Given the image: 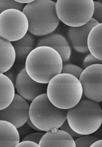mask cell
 <instances>
[{
	"label": "cell",
	"mask_w": 102,
	"mask_h": 147,
	"mask_svg": "<svg viewBox=\"0 0 102 147\" xmlns=\"http://www.w3.org/2000/svg\"><path fill=\"white\" fill-rule=\"evenodd\" d=\"M95 64H102V61L93 56L91 53H88L83 61V67L84 69Z\"/></svg>",
	"instance_id": "cell-23"
},
{
	"label": "cell",
	"mask_w": 102,
	"mask_h": 147,
	"mask_svg": "<svg viewBox=\"0 0 102 147\" xmlns=\"http://www.w3.org/2000/svg\"><path fill=\"white\" fill-rule=\"evenodd\" d=\"M84 69L77 65L70 63L63 65L61 73L67 74L79 80Z\"/></svg>",
	"instance_id": "cell-19"
},
{
	"label": "cell",
	"mask_w": 102,
	"mask_h": 147,
	"mask_svg": "<svg viewBox=\"0 0 102 147\" xmlns=\"http://www.w3.org/2000/svg\"><path fill=\"white\" fill-rule=\"evenodd\" d=\"M46 94L49 100L56 107L68 109L81 100L83 94L79 80L67 74L60 73L48 84Z\"/></svg>",
	"instance_id": "cell-2"
},
{
	"label": "cell",
	"mask_w": 102,
	"mask_h": 147,
	"mask_svg": "<svg viewBox=\"0 0 102 147\" xmlns=\"http://www.w3.org/2000/svg\"><path fill=\"white\" fill-rule=\"evenodd\" d=\"M18 3L24 4H28L33 1H15Z\"/></svg>",
	"instance_id": "cell-30"
},
{
	"label": "cell",
	"mask_w": 102,
	"mask_h": 147,
	"mask_svg": "<svg viewBox=\"0 0 102 147\" xmlns=\"http://www.w3.org/2000/svg\"><path fill=\"white\" fill-rule=\"evenodd\" d=\"M16 59L15 51L11 42L0 37V73L3 74L11 69Z\"/></svg>",
	"instance_id": "cell-15"
},
{
	"label": "cell",
	"mask_w": 102,
	"mask_h": 147,
	"mask_svg": "<svg viewBox=\"0 0 102 147\" xmlns=\"http://www.w3.org/2000/svg\"><path fill=\"white\" fill-rule=\"evenodd\" d=\"M45 134L36 132L30 134L25 137L23 141H30L39 144L40 142Z\"/></svg>",
	"instance_id": "cell-24"
},
{
	"label": "cell",
	"mask_w": 102,
	"mask_h": 147,
	"mask_svg": "<svg viewBox=\"0 0 102 147\" xmlns=\"http://www.w3.org/2000/svg\"><path fill=\"white\" fill-rule=\"evenodd\" d=\"M35 42L34 36L29 32L20 40L11 42L14 48L16 58L20 60L26 59L34 49Z\"/></svg>",
	"instance_id": "cell-16"
},
{
	"label": "cell",
	"mask_w": 102,
	"mask_h": 147,
	"mask_svg": "<svg viewBox=\"0 0 102 147\" xmlns=\"http://www.w3.org/2000/svg\"><path fill=\"white\" fill-rule=\"evenodd\" d=\"M29 106L26 100L15 94L9 105L0 110V120L10 122L17 129L26 123L29 118Z\"/></svg>",
	"instance_id": "cell-9"
},
{
	"label": "cell",
	"mask_w": 102,
	"mask_h": 147,
	"mask_svg": "<svg viewBox=\"0 0 102 147\" xmlns=\"http://www.w3.org/2000/svg\"><path fill=\"white\" fill-rule=\"evenodd\" d=\"M47 84L33 80L24 68L19 73L15 87L20 96L25 100L32 102L38 96L46 93Z\"/></svg>",
	"instance_id": "cell-10"
},
{
	"label": "cell",
	"mask_w": 102,
	"mask_h": 147,
	"mask_svg": "<svg viewBox=\"0 0 102 147\" xmlns=\"http://www.w3.org/2000/svg\"><path fill=\"white\" fill-rule=\"evenodd\" d=\"M47 46L54 49L60 54L63 62L68 61L70 58L71 47L68 40L60 34L52 33L38 40L36 47Z\"/></svg>",
	"instance_id": "cell-12"
},
{
	"label": "cell",
	"mask_w": 102,
	"mask_h": 147,
	"mask_svg": "<svg viewBox=\"0 0 102 147\" xmlns=\"http://www.w3.org/2000/svg\"><path fill=\"white\" fill-rule=\"evenodd\" d=\"M99 139L97 137L87 135L82 136L75 141L76 147H90Z\"/></svg>",
	"instance_id": "cell-21"
},
{
	"label": "cell",
	"mask_w": 102,
	"mask_h": 147,
	"mask_svg": "<svg viewBox=\"0 0 102 147\" xmlns=\"http://www.w3.org/2000/svg\"><path fill=\"white\" fill-rule=\"evenodd\" d=\"M26 123L31 128L33 129L38 131H41L40 130L37 128L33 124L29 118L27 120Z\"/></svg>",
	"instance_id": "cell-29"
},
{
	"label": "cell",
	"mask_w": 102,
	"mask_h": 147,
	"mask_svg": "<svg viewBox=\"0 0 102 147\" xmlns=\"http://www.w3.org/2000/svg\"><path fill=\"white\" fill-rule=\"evenodd\" d=\"M56 3L46 1H33L25 5L23 11L28 23V31L34 35L40 36L53 33L59 25Z\"/></svg>",
	"instance_id": "cell-3"
},
{
	"label": "cell",
	"mask_w": 102,
	"mask_h": 147,
	"mask_svg": "<svg viewBox=\"0 0 102 147\" xmlns=\"http://www.w3.org/2000/svg\"><path fill=\"white\" fill-rule=\"evenodd\" d=\"M94 9L92 18L99 24L102 22V4L98 1H94Z\"/></svg>",
	"instance_id": "cell-22"
},
{
	"label": "cell",
	"mask_w": 102,
	"mask_h": 147,
	"mask_svg": "<svg viewBox=\"0 0 102 147\" xmlns=\"http://www.w3.org/2000/svg\"><path fill=\"white\" fill-rule=\"evenodd\" d=\"M102 64L93 65L85 69L79 78L83 94L89 100L102 102Z\"/></svg>",
	"instance_id": "cell-8"
},
{
	"label": "cell",
	"mask_w": 102,
	"mask_h": 147,
	"mask_svg": "<svg viewBox=\"0 0 102 147\" xmlns=\"http://www.w3.org/2000/svg\"><path fill=\"white\" fill-rule=\"evenodd\" d=\"M16 147H40L39 144L32 141L27 140L22 141L19 142Z\"/></svg>",
	"instance_id": "cell-26"
},
{
	"label": "cell",
	"mask_w": 102,
	"mask_h": 147,
	"mask_svg": "<svg viewBox=\"0 0 102 147\" xmlns=\"http://www.w3.org/2000/svg\"><path fill=\"white\" fill-rule=\"evenodd\" d=\"M98 24L96 20L92 18L84 25L70 27L68 29L67 34L68 40L74 50L82 53L89 52L87 43L88 35L92 28Z\"/></svg>",
	"instance_id": "cell-11"
},
{
	"label": "cell",
	"mask_w": 102,
	"mask_h": 147,
	"mask_svg": "<svg viewBox=\"0 0 102 147\" xmlns=\"http://www.w3.org/2000/svg\"><path fill=\"white\" fill-rule=\"evenodd\" d=\"M28 23L22 11L9 9L0 14V37L10 42L22 38L27 33Z\"/></svg>",
	"instance_id": "cell-7"
},
{
	"label": "cell",
	"mask_w": 102,
	"mask_h": 147,
	"mask_svg": "<svg viewBox=\"0 0 102 147\" xmlns=\"http://www.w3.org/2000/svg\"><path fill=\"white\" fill-rule=\"evenodd\" d=\"M39 145L40 147H76L75 141L70 135L56 129L45 134Z\"/></svg>",
	"instance_id": "cell-13"
},
{
	"label": "cell",
	"mask_w": 102,
	"mask_h": 147,
	"mask_svg": "<svg viewBox=\"0 0 102 147\" xmlns=\"http://www.w3.org/2000/svg\"><path fill=\"white\" fill-rule=\"evenodd\" d=\"M63 61L60 54L53 49L47 46L35 47L26 59L25 69L34 81L48 84L61 73Z\"/></svg>",
	"instance_id": "cell-1"
},
{
	"label": "cell",
	"mask_w": 102,
	"mask_h": 147,
	"mask_svg": "<svg viewBox=\"0 0 102 147\" xmlns=\"http://www.w3.org/2000/svg\"><path fill=\"white\" fill-rule=\"evenodd\" d=\"M19 142L17 128L9 122L0 120V147H16Z\"/></svg>",
	"instance_id": "cell-14"
},
{
	"label": "cell",
	"mask_w": 102,
	"mask_h": 147,
	"mask_svg": "<svg viewBox=\"0 0 102 147\" xmlns=\"http://www.w3.org/2000/svg\"><path fill=\"white\" fill-rule=\"evenodd\" d=\"M61 129L69 134L72 137H80L83 135L75 132L70 127L67 120H66L60 127Z\"/></svg>",
	"instance_id": "cell-25"
},
{
	"label": "cell",
	"mask_w": 102,
	"mask_h": 147,
	"mask_svg": "<svg viewBox=\"0 0 102 147\" xmlns=\"http://www.w3.org/2000/svg\"><path fill=\"white\" fill-rule=\"evenodd\" d=\"M91 147H102V140H99L93 143L91 146Z\"/></svg>",
	"instance_id": "cell-28"
},
{
	"label": "cell",
	"mask_w": 102,
	"mask_h": 147,
	"mask_svg": "<svg viewBox=\"0 0 102 147\" xmlns=\"http://www.w3.org/2000/svg\"><path fill=\"white\" fill-rule=\"evenodd\" d=\"M56 8L60 20L70 27H78L85 25L92 18L94 1L58 0Z\"/></svg>",
	"instance_id": "cell-6"
},
{
	"label": "cell",
	"mask_w": 102,
	"mask_h": 147,
	"mask_svg": "<svg viewBox=\"0 0 102 147\" xmlns=\"http://www.w3.org/2000/svg\"><path fill=\"white\" fill-rule=\"evenodd\" d=\"M67 120L72 129L82 135L96 131L102 123V111L98 103L86 100H80L68 110Z\"/></svg>",
	"instance_id": "cell-4"
},
{
	"label": "cell",
	"mask_w": 102,
	"mask_h": 147,
	"mask_svg": "<svg viewBox=\"0 0 102 147\" xmlns=\"http://www.w3.org/2000/svg\"><path fill=\"white\" fill-rule=\"evenodd\" d=\"M13 83L3 74L0 73V110L5 109L13 100L15 95Z\"/></svg>",
	"instance_id": "cell-18"
},
{
	"label": "cell",
	"mask_w": 102,
	"mask_h": 147,
	"mask_svg": "<svg viewBox=\"0 0 102 147\" xmlns=\"http://www.w3.org/2000/svg\"><path fill=\"white\" fill-rule=\"evenodd\" d=\"M10 69L3 73V74L11 81L15 86L16 78L13 72L10 70Z\"/></svg>",
	"instance_id": "cell-27"
},
{
	"label": "cell",
	"mask_w": 102,
	"mask_h": 147,
	"mask_svg": "<svg viewBox=\"0 0 102 147\" xmlns=\"http://www.w3.org/2000/svg\"><path fill=\"white\" fill-rule=\"evenodd\" d=\"M102 23L99 24L91 30L87 39L89 52L95 57L101 60Z\"/></svg>",
	"instance_id": "cell-17"
},
{
	"label": "cell",
	"mask_w": 102,
	"mask_h": 147,
	"mask_svg": "<svg viewBox=\"0 0 102 147\" xmlns=\"http://www.w3.org/2000/svg\"><path fill=\"white\" fill-rule=\"evenodd\" d=\"M24 4L17 2L15 1H0V14L3 12L11 9H15L23 11Z\"/></svg>",
	"instance_id": "cell-20"
},
{
	"label": "cell",
	"mask_w": 102,
	"mask_h": 147,
	"mask_svg": "<svg viewBox=\"0 0 102 147\" xmlns=\"http://www.w3.org/2000/svg\"><path fill=\"white\" fill-rule=\"evenodd\" d=\"M68 110L54 105L46 93L32 101L29 107V118L37 128L47 132L60 128L67 120Z\"/></svg>",
	"instance_id": "cell-5"
}]
</instances>
